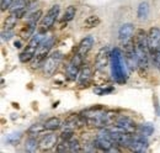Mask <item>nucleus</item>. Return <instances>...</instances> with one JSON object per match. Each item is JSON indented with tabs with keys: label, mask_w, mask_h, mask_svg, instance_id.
Masks as SVG:
<instances>
[{
	"label": "nucleus",
	"mask_w": 160,
	"mask_h": 153,
	"mask_svg": "<svg viewBox=\"0 0 160 153\" xmlns=\"http://www.w3.org/2000/svg\"><path fill=\"white\" fill-rule=\"evenodd\" d=\"M43 35L44 34L37 32V35L32 36V38L28 42V45L26 46V48L21 52L20 56H19V59H20L21 63H28V62H31L33 59L38 47H40V45L43 42Z\"/></svg>",
	"instance_id": "obj_1"
},
{
	"label": "nucleus",
	"mask_w": 160,
	"mask_h": 153,
	"mask_svg": "<svg viewBox=\"0 0 160 153\" xmlns=\"http://www.w3.org/2000/svg\"><path fill=\"white\" fill-rule=\"evenodd\" d=\"M53 43H54V38L53 37L48 38V40H43V42L40 45V47H38V50H37V52H36L33 59L31 61L32 68H38L41 66H43L44 61L47 59V57L51 53V50L53 47Z\"/></svg>",
	"instance_id": "obj_2"
},
{
	"label": "nucleus",
	"mask_w": 160,
	"mask_h": 153,
	"mask_svg": "<svg viewBox=\"0 0 160 153\" xmlns=\"http://www.w3.org/2000/svg\"><path fill=\"white\" fill-rule=\"evenodd\" d=\"M63 61V53L59 51H54L52 53H49V56L44 61L42 68H43V74L44 76H54V73L57 72V69L59 68L60 63Z\"/></svg>",
	"instance_id": "obj_3"
},
{
	"label": "nucleus",
	"mask_w": 160,
	"mask_h": 153,
	"mask_svg": "<svg viewBox=\"0 0 160 153\" xmlns=\"http://www.w3.org/2000/svg\"><path fill=\"white\" fill-rule=\"evenodd\" d=\"M59 10H60V8L58 5H53V6L46 13V15L42 18L40 26H38V32H40V34H44V35H46V34L53 27L56 20L58 19V16H59Z\"/></svg>",
	"instance_id": "obj_4"
},
{
	"label": "nucleus",
	"mask_w": 160,
	"mask_h": 153,
	"mask_svg": "<svg viewBox=\"0 0 160 153\" xmlns=\"http://www.w3.org/2000/svg\"><path fill=\"white\" fill-rule=\"evenodd\" d=\"M84 66V57H81L77 52L74 53V56L70 58L67 68H65V76L69 82H73L75 79H78L79 72L81 67Z\"/></svg>",
	"instance_id": "obj_5"
},
{
	"label": "nucleus",
	"mask_w": 160,
	"mask_h": 153,
	"mask_svg": "<svg viewBox=\"0 0 160 153\" xmlns=\"http://www.w3.org/2000/svg\"><path fill=\"white\" fill-rule=\"evenodd\" d=\"M110 62V48L107 46L101 47L98 51L96 56H95V61H94V68L98 72H105V69L107 68Z\"/></svg>",
	"instance_id": "obj_6"
},
{
	"label": "nucleus",
	"mask_w": 160,
	"mask_h": 153,
	"mask_svg": "<svg viewBox=\"0 0 160 153\" xmlns=\"http://www.w3.org/2000/svg\"><path fill=\"white\" fill-rule=\"evenodd\" d=\"M115 126H116L117 130H120L122 132H126V134L128 135H134L137 132V124L132 119H129L127 116L117 117Z\"/></svg>",
	"instance_id": "obj_7"
},
{
	"label": "nucleus",
	"mask_w": 160,
	"mask_h": 153,
	"mask_svg": "<svg viewBox=\"0 0 160 153\" xmlns=\"http://www.w3.org/2000/svg\"><path fill=\"white\" fill-rule=\"evenodd\" d=\"M85 125H86V120L80 114L69 115L63 122L64 129H69V130H77V129L85 126Z\"/></svg>",
	"instance_id": "obj_8"
},
{
	"label": "nucleus",
	"mask_w": 160,
	"mask_h": 153,
	"mask_svg": "<svg viewBox=\"0 0 160 153\" xmlns=\"http://www.w3.org/2000/svg\"><path fill=\"white\" fill-rule=\"evenodd\" d=\"M58 145V136L51 131L49 134H46L40 140V150L41 151H51Z\"/></svg>",
	"instance_id": "obj_9"
},
{
	"label": "nucleus",
	"mask_w": 160,
	"mask_h": 153,
	"mask_svg": "<svg viewBox=\"0 0 160 153\" xmlns=\"http://www.w3.org/2000/svg\"><path fill=\"white\" fill-rule=\"evenodd\" d=\"M92 80V68L88 64L82 66L78 76V87L79 88H86L90 85Z\"/></svg>",
	"instance_id": "obj_10"
},
{
	"label": "nucleus",
	"mask_w": 160,
	"mask_h": 153,
	"mask_svg": "<svg viewBox=\"0 0 160 153\" xmlns=\"http://www.w3.org/2000/svg\"><path fill=\"white\" fill-rule=\"evenodd\" d=\"M159 42H160V29L159 27H152L148 31V47H149L150 56L155 52Z\"/></svg>",
	"instance_id": "obj_11"
},
{
	"label": "nucleus",
	"mask_w": 160,
	"mask_h": 153,
	"mask_svg": "<svg viewBox=\"0 0 160 153\" xmlns=\"http://www.w3.org/2000/svg\"><path fill=\"white\" fill-rule=\"evenodd\" d=\"M94 37L92 36H86V37H84L81 41H80V43L78 45V47H77V53L80 55L81 57L85 58V56L91 51V48H92V46H94Z\"/></svg>",
	"instance_id": "obj_12"
},
{
	"label": "nucleus",
	"mask_w": 160,
	"mask_h": 153,
	"mask_svg": "<svg viewBox=\"0 0 160 153\" xmlns=\"http://www.w3.org/2000/svg\"><path fill=\"white\" fill-rule=\"evenodd\" d=\"M113 142L111 140H108L107 137H105L103 135H99L95 140H94V146L96 148H99L100 151H105V152H110V150L113 147Z\"/></svg>",
	"instance_id": "obj_13"
},
{
	"label": "nucleus",
	"mask_w": 160,
	"mask_h": 153,
	"mask_svg": "<svg viewBox=\"0 0 160 153\" xmlns=\"http://www.w3.org/2000/svg\"><path fill=\"white\" fill-rule=\"evenodd\" d=\"M129 148L134 152H145L148 148V143L143 136H134L132 142H131Z\"/></svg>",
	"instance_id": "obj_14"
},
{
	"label": "nucleus",
	"mask_w": 160,
	"mask_h": 153,
	"mask_svg": "<svg viewBox=\"0 0 160 153\" xmlns=\"http://www.w3.org/2000/svg\"><path fill=\"white\" fill-rule=\"evenodd\" d=\"M133 34H134V26L132 24H124L118 30V37L122 42L133 38Z\"/></svg>",
	"instance_id": "obj_15"
},
{
	"label": "nucleus",
	"mask_w": 160,
	"mask_h": 153,
	"mask_svg": "<svg viewBox=\"0 0 160 153\" xmlns=\"http://www.w3.org/2000/svg\"><path fill=\"white\" fill-rule=\"evenodd\" d=\"M124 53V59L126 63L128 66V68L131 71H137L138 69V58L136 51H131V52H123Z\"/></svg>",
	"instance_id": "obj_16"
},
{
	"label": "nucleus",
	"mask_w": 160,
	"mask_h": 153,
	"mask_svg": "<svg viewBox=\"0 0 160 153\" xmlns=\"http://www.w3.org/2000/svg\"><path fill=\"white\" fill-rule=\"evenodd\" d=\"M43 125H44L46 131H57L62 126V121L59 117H49Z\"/></svg>",
	"instance_id": "obj_17"
},
{
	"label": "nucleus",
	"mask_w": 160,
	"mask_h": 153,
	"mask_svg": "<svg viewBox=\"0 0 160 153\" xmlns=\"http://www.w3.org/2000/svg\"><path fill=\"white\" fill-rule=\"evenodd\" d=\"M38 147H40V141H37V138H35L33 136L28 137L25 142V150L27 152H35Z\"/></svg>",
	"instance_id": "obj_18"
},
{
	"label": "nucleus",
	"mask_w": 160,
	"mask_h": 153,
	"mask_svg": "<svg viewBox=\"0 0 160 153\" xmlns=\"http://www.w3.org/2000/svg\"><path fill=\"white\" fill-rule=\"evenodd\" d=\"M100 22H101V20L98 15H90V16H88V18L85 19L84 26H85L86 29H94V27L99 26Z\"/></svg>",
	"instance_id": "obj_19"
},
{
	"label": "nucleus",
	"mask_w": 160,
	"mask_h": 153,
	"mask_svg": "<svg viewBox=\"0 0 160 153\" xmlns=\"http://www.w3.org/2000/svg\"><path fill=\"white\" fill-rule=\"evenodd\" d=\"M75 14H77V8H75V6H73V5L68 6V8L65 9L64 14H63L62 21H63V22H69V21H72V20L74 19Z\"/></svg>",
	"instance_id": "obj_20"
},
{
	"label": "nucleus",
	"mask_w": 160,
	"mask_h": 153,
	"mask_svg": "<svg viewBox=\"0 0 160 153\" xmlns=\"http://www.w3.org/2000/svg\"><path fill=\"white\" fill-rule=\"evenodd\" d=\"M148 14H149V4H148L147 1L140 3L139 6H138V10H137V16H138V19H140V20L147 19Z\"/></svg>",
	"instance_id": "obj_21"
},
{
	"label": "nucleus",
	"mask_w": 160,
	"mask_h": 153,
	"mask_svg": "<svg viewBox=\"0 0 160 153\" xmlns=\"http://www.w3.org/2000/svg\"><path fill=\"white\" fill-rule=\"evenodd\" d=\"M18 20L19 19L14 14H10L4 21V30H14V27L18 24Z\"/></svg>",
	"instance_id": "obj_22"
},
{
	"label": "nucleus",
	"mask_w": 160,
	"mask_h": 153,
	"mask_svg": "<svg viewBox=\"0 0 160 153\" xmlns=\"http://www.w3.org/2000/svg\"><path fill=\"white\" fill-rule=\"evenodd\" d=\"M44 130H46V129H44V125H41V124H33V125H31V126L28 127V130H27V135H30V136L40 135V134H42Z\"/></svg>",
	"instance_id": "obj_23"
},
{
	"label": "nucleus",
	"mask_w": 160,
	"mask_h": 153,
	"mask_svg": "<svg viewBox=\"0 0 160 153\" xmlns=\"http://www.w3.org/2000/svg\"><path fill=\"white\" fill-rule=\"evenodd\" d=\"M26 6H30L27 0H14V3L11 4L9 10H10V13H14V11H16L19 9H22V8H26Z\"/></svg>",
	"instance_id": "obj_24"
},
{
	"label": "nucleus",
	"mask_w": 160,
	"mask_h": 153,
	"mask_svg": "<svg viewBox=\"0 0 160 153\" xmlns=\"http://www.w3.org/2000/svg\"><path fill=\"white\" fill-rule=\"evenodd\" d=\"M42 10H37L36 13H33L32 15H30L28 18H27V21L26 22H30V24H32V25H36L37 26V22L42 20Z\"/></svg>",
	"instance_id": "obj_25"
},
{
	"label": "nucleus",
	"mask_w": 160,
	"mask_h": 153,
	"mask_svg": "<svg viewBox=\"0 0 160 153\" xmlns=\"http://www.w3.org/2000/svg\"><path fill=\"white\" fill-rule=\"evenodd\" d=\"M79 151H81L80 142L75 138H72L70 140V152H79Z\"/></svg>",
	"instance_id": "obj_26"
},
{
	"label": "nucleus",
	"mask_w": 160,
	"mask_h": 153,
	"mask_svg": "<svg viewBox=\"0 0 160 153\" xmlns=\"http://www.w3.org/2000/svg\"><path fill=\"white\" fill-rule=\"evenodd\" d=\"M60 138H62V140H72V138H74V130L65 129V130L60 134Z\"/></svg>",
	"instance_id": "obj_27"
},
{
	"label": "nucleus",
	"mask_w": 160,
	"mask_h": 153,
	"mask_svg": "<svg viewBox=\"0 0 160 153\" xmlns=\"http://www.w3.org/2000/svg\"><path fill=\"white\" fill-rule=\"evenodd\" d=\"M21 138V134L20 132H18V134H11L10 136H8V138H6V141L8 142H10V143H12V145H15V143H18L19 142V140Z\"/></svg>",
	"instance_id": "obj_28"
},
{
	"label": "nucleus",
	"mask_w": 160,
	"mask_h": 153,
	"mask_svg": "<svg viewBox=\"0 0 160 153\" xmlns=\"http://www.w3.org/2000/svg\"><path fill=\"white\" fill-rule=\"evenodd\" d=\"M28 8H30V6L22 8V9H19V10H16V11H14V13H10V14H14V15H15L18 19H21V18H23V16L26 15V13H27Z\"/></svg>",
	"instance_id": "obj_29"
},
{
	"label": "nucleus",
	"mask_w": 160,
	"mask_h": 153,
	"mask_svg": "<svg viewBox=\"0 0 160 153\" xmlns=\"http://www.w3.org/2000/svg\"><path fill=\"white\" fill-rule=\"evenodd\" d=\"M1 36H2L4 41H9L10 38H12V36H14V30H4L1 32Z\"/></svg>",
	"instance_id": "obj_30"
},
{
	"label": "nucleus",
	"mask_w": 160,
	"mask_h": 153,
	"mask_svg": "<svg viewBox=\"0 0 160 153\" xmlns=\"http://www.w3.org/2000/svg\"><path fill=\"white\" fill-rule=\"evenodd\" d=\"M113 89L112 88H96L94 92L96 93V94H99V95H105V94H107V93H111Z\"/></svg>",
	"instance_id": "obj_31"
},
{
	"label": "nucleus",
	"mask_w": 160,
	"mask_h": 153,
	"mask_svg": "<svg viewBox=\"0 0 160 153\" xmlns=\"http://www.w3.org/2000/svg\"><path fill=\"white\" fill-rule=\"evenodd\" d=\"M12 3H14V0H1V8H0L1 11H5V10L10 9Z\"/></svg>",
	"instance_id": "obj_32"
},
{
	"label": "nucleus",
	"mask_w": 160,
	"mask_h": 153,
	"mask_svg": "<svg viewBox=\"0 0 160 153\" xmlns=\"http://www.w3.org/2000/svg\"><path fill=\"white\" fill-rule=\"evenodd\" d=\"M142 130H143V135H145V136H149V135L153 132V127H152L149 124L143 125V126H142Z\"/></svg>",
	"instance_id": "obj_33"
},
{
	"label": "nucleus",
	"mask_w": 160,
	"mask_h": 153,
	"mask_svg": "<svg viewBox=\"0 0 160 153\" xmlns=\"http://www.w3.org/2000/svg\"><path fill=\"white\" fill-rule=\"evenodd\" d=\"M27 1H28V4H30V5H31V4H32V3H35V1H36V0H27Z\"/></svg>",
	"instance_id": "obj_34"
}]
</instances>
